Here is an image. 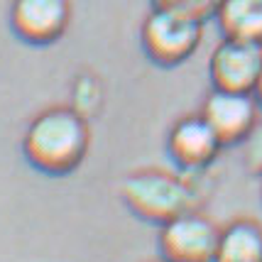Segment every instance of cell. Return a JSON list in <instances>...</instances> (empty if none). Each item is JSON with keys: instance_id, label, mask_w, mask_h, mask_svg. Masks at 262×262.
Segmentation results:
<instances>
[{"instance_id": "8", "label": "cell", "mask_w": 262, "mask_h": 262, "mask_svg": "<svg viewBox=\"0 0 262 262\" xmlns=\"http://www.w3.org/2000/svg\"><path fill=\"white\" fill-rule=\"evenodd\" d=\"M10 30L32 47H49L67 34L71 25V0H12Z\"/></svg>"}, {"instance_id": "14", "label": "cell", "mask_w": 262, "mask_h": 262, "mask_svg": "<svg viewBox=\"0 0 262 262\" xmlns=\"http://www.w3.org/2000/svg\"><path fill=\"white\" fill-rule=\"evenodd\" d=\"M252 96H255V101H257V105H260V111H262V71H260V76H257V83H255Z\"/></svg>"}, {"instance_id": "15", "label": "cell", "mask_w": 262, "mask_h": 262, "mask_svg": "<svg viewBox=\"0 0 262 262\" xmlns=\"http://www.w3.org/2000/svg\"><path fill=\"white\" fill-rule=\"evenodd\" d=\"M260 179H262V177H260Z\"/></svg>"}, {"instance_id": "13", "label": "cell", "mask_w": 262, "mask_h": 262, "mask_svg": "<svg viewBox=\"0 0 262 262\" xmlns=\"http://www.w3.org/2000/svg\"><path fill=\"white\" fill-rule=\"evenodd\" d=\"M243 157H245V167L250 169V174L262 177V118L250 133V137L243 142Z\"/></svg>"}, {"instance_id": "11", "label": "cell", "mask_w": 262, "mask_h": 262, "mask_svg": "<svg viewBox=\"0 0 262 262\" xmlns=\"http://www.w3.org/2000/svg\"><path fill=\"white\" fill-rule=\"evenodd\" d=\"M69 105L81 113L86 120H91L93 115L103 108V83L101 79L91 71H81L74 76L71 89H69Z\"/></svg>"}, {"instance_id": "2", "label": "cell", "mask_w": 262, "mask_h": 262, "mask_svg": "<svg viewBox=\"0 0 262 262\" xmlns=\"http://www.w3.org/2000/svg\"><path fill=\"white\" fill-rule=\"evenodd\" d=\"M206 174H186V171L167 169H135L120 182V201L140 221L155 223L160 228L171 218L186 211H196L206 196Z\"/></svg>"}, {"instance_id": "10", "label": "cell", "mask_w": 262, "mask_h": 262, "mask_svg": "<svg viewBox=\"0 0 262 262\" xmlns=\"http://www.w3.org/2000/svg\"><path fill=\"white\" fill-rule=\"evenodd\" d=\"M213 20L223 37L262 45V0H221Z\"/></svg>"}, {"instance_id": "12", "label": "cell", "mask_w": 262, "mask_h": 262, "mask_svg": "<svg viewBox=\"0 0 262 262\" xmlns=\"http://www.w3.org/2000/svg\"><path fill=\"white\" fill-rule=\"evenodd\" d=\"M152 5H164V8H174V10L189 12L199 20H213L221 0H152Z\"/></svg>"}, {"instance_id": "9", "label": "cell", "mask_w": 262, "mask_h": 262, "mask_svg": "<svg viewBox=\"0 0 262 262\" xmlns=\"http://www.w3.org/2000/svg\"><path fill=\"white\" fill-rule=\"evenodd\" d=\"M213 262H262V226L252 218H235L221 228Z\"/></svg>"}, {"instance_id": "1", "label": "cell", "mask_w": 262, "mask_h": 262, "mask_svg": "<svg viewBox=\"0 0 262 262\" xmlns=\"http://www.w3.org/2000/svg\"><path fill=\"white\" fill-rule=\"evenodd\" d=\"M91 147L89 120L71 105H49L34 115L23 133L27 164L47 177H67L83 164Z\"/></svg>"}, {"instance_id": "7", "label": "cell", "mask_w": 262, "mask_h": 262, "mask_svg": "<svg viewBox=\"0 0 262 262\" xmlns=\"http://www.w3.org/2000/svg\"><path fill=\"white\" fill-rule=\"evenodd\" d=\"M221 149V140L201 118V113L182 115L171 123L167 133V155L174 162V167L186 174L208 171L218 160Z\"/></svg>"}, {"instance_id": "6", "label": "cell", "mask_w": 262, "mask_h": 262, "mask_svg": "<svg viewBox=\"0 0 262 262\" xmlns=\"http://www.w3.org/2000/svg\"><path fill=\"white\" fill-rule=\"evenodd\" d=\"M262 71V45L235 37H221L208 57L211 89L252 93Z\"/></svg>"}, {"instance_id": "4", "label": "cell", "mask_w": 262, "mask_h": 262, "mask_svg": "<svg viewBox=\"0 0 262 262\" xmlns=\"http://www.w3.org/2000/svg\"><path fill=\"white\" fill-rule=\"evenodd\" d=\"M221 228L211 218L196 211H186L160 226L157 250L162 262H213L216 260Z\"/></svg>"}, {"instance_id": "5", "label": "cell", "mask_w": 262, "mask_h": 262, "mask_svg": "<svg viewBox=\"0 0 262 262\" xmlns=\"http://www.w3.org/2000/svg\"><path fill=\"white\" fill-rule=\"evenodd\" d=\"M201 118L211 125L223 147L243 145L260 123V105L252 93L211 89L201 103Z\"/></svg>"}, {"instance_id": "3", "label": "cell", "mask_w": 262, "mask_h": 262, "mask_svg": "<svg viewBox=\"0 0 262 262\" xmlns=\"http://www.w3.org/2000/svg\"><path fill=\"white\" fill-rule=\"evenodd\" d=\"M204 42V20L189 12L152 5L140 25V47L145 57L162 69L182 67Z\"/></svg>"}]
</instances>
